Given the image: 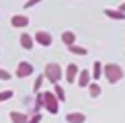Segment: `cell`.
<instances>
[{
	"instance_id": "obj_1",
	"label": "cell",
	"mask_w": 125,
	"mask_h": 123,
	"mask_svg": "<svg viewBox=\"0 0 125 123\" xmlns=\"http://www.w3.org/2000/svg\"><path fill=\"white\" fill-rule=\"evenodd\" d=\"M103 74H105V78L111 82V84H117V82L125 76V72H123V68L119 64H107V66H103Z\"/></svg>"
},
{
	"instance_id": "obj_2",
	"label": "cell",
	"mask_w": 125,
	"mask_h": 123,
	"mask_svg": "<svg viewBox=\"0 0 125 123\" xmlns=\"http://www.w3.org/2000/svg\"><path fill=\"white\" fill-rule=\"evenodd\" d=\"M43 76H45L49 82H53V84H60L62 76H64V72H62V66H60V64H55V62H49V64L45 66Z\"/></svg>"
},
{
	"instance_id": "obj_3",
	"label": "cell",
	"mask_w": 125,
	"mask_h": 123,
	"mask_svg": "<svg viewBox=\"0 0 125 123\" xmlns=\"http://www.w3.org/2000/svg\"><path fill=\"white\" fill-rule=\"evenodd\" d=\"M43 107L51 113V115H55V113H58V109H60V102H58V99L53 96V92H51V90L43 92Z\"/></svg>"
},
{
	"instance_id": "obj_4",
	"label": "cell",
	"mask_w": 125,
	"mask_h": 123,
	"mask_svg": "<svg viewBox=\"0 0 125 123\" xmlns=\"http://www.w3.org/2000/svg\"><path fill=\"white\" fill-rule=\"evenodd\" d=\"M33 41H35V43H39V45H43V47H49V45L53 43L51 33H47V31H37L35 37H33Z\"/></svg>"
},
{
	"instance_id": "obj_5",
	"label": "cell",
	"mask_w": 125,
	"mask_h": 123,
	"mask_svg": "<svg viewBox=\"0 0 125 123\" xmlns=\"http://www.w3.org/2000/svg\"><path fill=\"white\" fill-rule=\"evenodd\" d=\"M31 74H33V64L31 62H21L17 68V78H27Z\"/></svg>"
},
{
	"instance_id": "obj_6",
	"label": "cell",
	"mask_w": 125,
	"mask_h": 123,
	"mask_svg": "<svg viewBox=\"0 0 125 123\" xmlns=\"http://www.w3.org/2000/svg\"><path fill=\"white\" fill-rule=\"evenodd\" d=\"M29 17H25V14H14L12 19H10V25H12L14 29H25V27H29Z\"/></svg>"
},
{
	"instance_id": "obj_7",
	"label": "cell",
	"mask_w": 125,
	"mask_h": 123,
	"mask_svg": "<svg viewBox=\"0 0 125 123\" xmlns=\"http://www.w3.org/2000/svg\"><path fill=\"white\" fill-rule=\"evenodd\" d=\"M78 72H80V68H78L76 64H68V68H66V80L74 84V82H76V76H78Z\"/></svg>"
},
{
	"instance_id": "obj_8",
	"label": "cell",
	"mask_w": 125,
	"mask_h": 123,
	"mask_svg": "<svg viewBox=\"0 0 125 123\" xmlns=\"http://www.w3.org/2000/svg\"><path fill=\"white\" fill-rule=\"evenodd\" d=\"M78 86H80V88H86L88 84H90V72L88 70H80L78 72Z\"/></svg>"
},
{
	"instance_id": "obj_9",
	"label": "cell",
	"mask_w": 125,
	"mask_h": 123,
	"mask_svg": "<svg viewBox=\"0 0 125 123\" xmlns=\"http://www.w3.org/2000/svg\"><path fill=\"white\" fill-rule=\"evenodd\" d=\"M21 47L23 49H33L35 47V41H33V37H31L29 33H21Z\"/></svg>"
},
{
	"instance_id": "obj_10",
	"label": "cell",
	"mask_w": 125,
	"mask_h": 123,
	"mask_svg": "<svg viewBox=\"0 0 125 123\" xmlns=\"http://www.w3.org/2000/svg\"><path fill=\"white\" fill-rule=\"evenodd\" d=\"M66 121L68 123H84L86 121V115H84V113H68Z\"/></svg>"
},
{
	"instance_id": "obj_11",
	"label": "cell",
	"mask_w": 125,
	"mask_h": 123,
	"mask_svg": "<svg viewBox=\"0 0 125 123\" xmlns=\"http://www.w3.org/2000/svg\"><path fill=\"white\" fill-rule=\"evenodd\" d=\"M10 121L12 123H27L29 115H25V113H21V111H12L10 113Z\"/></svg>"
},
{
	"instance_id": "obj_12",
	"label": "cell",
	"mask_w": 125,
	"mask_h": 123,
	"mask_svg": "<svg viewBox=\"0 0 125 123\" xmlns=\"http://www.w3.org/2000/svg\"><path fill=\"white\" fill-rule=\"evenodd\" d=\"M105 17L113 19V20H125V14L119 12V10H115V8H105Z\"/></svg>"
},
{
	"instance_id": "obj_13",
	"label": "cell",
	"mask_w": 125,
	"mask_h": 123,
	"mask_svg": "<svg viewBox=\"0 0 125 123\" xmlns=\"http://www.w3.org/2000/svg\"><path fill=\"white\" fill-rule=\"evenodd\" d=\"M62 41H64L68 47L74 45L76 43V33H74V31H64V33H62Z\"/></svg>"
},
{
	"instance_id": "obj_14",
	"label": "cell",
	"mask_w": 125,
	"mask_h": 123,
	"mask_svg": "<svg viewBox=\"0 0 125 123\" xmlns=\"http://www.w3.org/2000/svg\"><path fill=\"white\" fill-rule=\"evenodd\" d=\"M101 76H103V64L101 62H94L92 64V82H96V80H101Z\"/></svg>"
},
{
	"instance_id": "obj_15",
	"label": "cell",
	"mask_w": 125,
	"mask_h": 123,
	"mask_svg": "<svg viewBox=\"0 0 125 123\" xmlns=\"http://www.w3.org/2000/svg\"><path fill=\"white\" fill-rule=\"evenodd\" d=\"M53 96L58 99V102L66 101V92H64V88H62L60 84H53Z\"/></svg>"
},
{
	"instance_id": "obj_16",
	"label": "cell",
	"mask_w": 125,
	"mask_h": 123,
	"mask_svg": "<svg viewBox=\"0 0 125 123\" xmlns=\"http://www.w3.org/2000/svg\"><path fill=\"white\" fill-rule=\"evenodd\" d=\"M68 51H72V53H76V55H86L88 53V49L86 47H82V45H70V47H68Z\"/></svg>"
},
{
	"instance_id": "obj_17",
	"label": "cell",
	"mask_w": 125,
	"mask_h": 123,
	"mask_svg": "<svg viewBox=\"0 0 125 123\" xmlns=\"http://www.w3.org/2000/svg\"><path fill=\"white\" fill-rule=\"evenodd\" d=\"M86 88H88V92H90V96H98V94H101V86H98L96 82H90Z\"/></svg>"
},
{
	"instance_id": "obj_18",
	"label": "cell",
	"mask_w": 125,
	"mask_h": 123,
	"mask_svg": "<svg viewBox=\"0 0 125 123\" xmlns=\"http://www.w3.org/2000/svg\"><path fill=\"white\" fill-rule=\"evenodd\" d=\"M12 96H14V90H12V88L2 90V92H0V102H4V101H8V99H12Z\"/></svg>"
},
{
	"instance_id": "obj_19",
	"label": "cell",
	"mask_w": 125,
	"mask_h": 123,
	"mask_svg": "<svg viewBox=\"0 0 125 123\" xmlns=\"http://www.w3.org/2000/svg\"><path fill=\"white\" fill-rule=\"evenodd\" d=\"M41 82H43V74H39V76H37V80H35V86H33V90H35V92H41Z\"/></svg>"
},
{
	"instance_id": "obj_20",
	"label": "cell",
	"mask_w": 125,
	"mask_h": 123,
	"mask_svg": "<svg viewBox=\"0 0 125 123\" xmlns=\"http://www.w3.org/2000/svg\"><path fill=\"white\" fill-rule=\"evenodd\" d=\"M35 105H37V109L43 107V92H37V101H35Z\"/></svg>"
},
{
	"instance_id": "obj_21",
	"label": "cell",
	"mask_w": 125,
	"mask_h": 123,
	"mask_svg": "<svg viewBox=\"0 0 125 123\" xmlns=\"http://www.w3.org/2000/svg\"><path fill=\"white\" fill-rule=\"evenodd\" d=\"M39 121H41V115H39V113H35V115H31V117H29V121H27V123H39Z\"/></svg>"
},
{
	"instance_id": "obj_22",
	"label": "cell",
	"mask_w": 125,
	"mask_h": 123,
	"mask_svg": "<svg viewBox=\"0 0 125 123\" xmlns=\"http://www.w3.org/2000/svg\"><path fill=\"white\" fill-rule=\"evenodd\" d=\"M0 80H10V72H6V70L0 68Z\"/></svg>"
},
{
	"instance_id": "obj_23",
	"label": "cell",
	"mask_w": 125,
	"mask_h": 123,
	"mask_svg": "<svg viewBox=\"0 0 125 123\" xmlns=\"http://www.w3.org/2000/svg\"><path fill=\"white\" fill-rule=\"evenodd\" d=\"M41 0H27L25 2V8H31V6H35V4H39Z\"/></svg>"
},
{
	"instance_id": "obj_24",
	"label": "cell",
	"mask_w": 125,
	"mask_h": 123,
	"mask_svg": "<svg viewBox=\"0 0 125 123\" xmlns=\"http://www.w3.org/2000/svg\"><path fill=\"white\" fill-rule=\"evenodd\" d=\"M117 10H119V12H123V14H125V2H121V4H119V8H117Z\"/></svg>"
}]
</instances>
